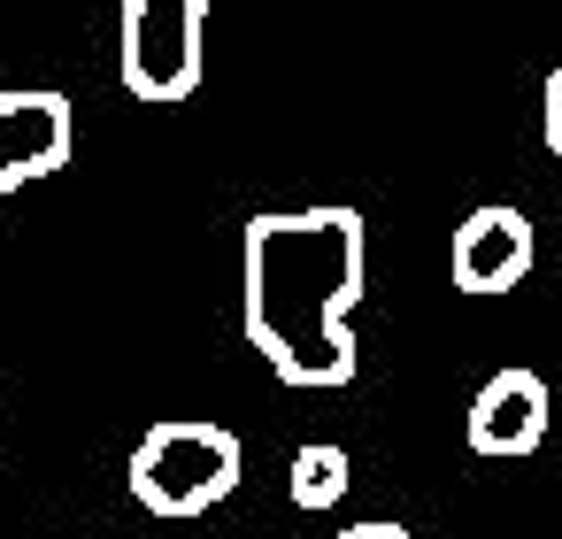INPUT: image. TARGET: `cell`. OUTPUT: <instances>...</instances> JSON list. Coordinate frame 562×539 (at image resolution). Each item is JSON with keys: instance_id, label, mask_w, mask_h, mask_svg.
Listing matches in <instances>:
<instances>
[{"instance_id": "6da1fadb", "label": "cell", "mask_w": 562, "mask_h": 539, "mask_svg": "<svg viewBox=\"0 0 562 539\" xmlns=\"http://www.w3.org/2000/svg\"><path fill=\"white\" fill-rule=\"evenodd\" d=\"M362 216L324 209H262L239 232V324L247 347L285 385H347L355 378V301H362Z\"/></svg>"}, {"instance_id": "3957f363", "label": "cell", "mask_w": 562, "mask_h": 539, "mask_svg": "<svg viewBox=\"0 0 562 539\" xmlns=\"http://www.w3.org/2000/svg\"><path fill=\"white\" fill-rule=\"evenodd\" d=\"M201 24L209 0H124L116 16V70L132 101H186L201 86Z\"/></svg>"}, {"instance_id": "5b68a950", "label": "cell", "mask_w": 562, "mask_h": 539, "mask_svg": "<svg viewBox=\"0 0 562 539\" xmlns=\"http://www.w3.org/2000/svg\"><path fill=\"white\" fill-rule=\"evenodd\" d=\"M63 162H70V101L40 93V86L0 93V193L55 178Z\"/></svg>"}, {"instance_id": "9c48e42d", "label": "cell", "mask_w": 562, "mask_h": 539, "mask_svg": "<svg viewBox=\"0 0 562 539\" xmlns=\"http://www.w3.org/2000/svg\"><path fill=\"white\" fill-rule=\"evenodd\" d=\"M339 539H408V531H401V524H385V516H378V524H347V531H339Z\"/></svg>"}, {"instance_id": "8992f818", "label": "cell", "mask_w": 562, "mask_h": 539, "mask_svg": "<svg viewBox=\"0 0 562 539\" xmlns=\"http://www.w3.org/2000/svg\"><path fill=\"white\" fill-rule=\"evenodd\" d=\"M539 439H547V378L524 370V362L493 370V378L477 385V401H470V447L516 462V454H531Z\"/></svg>"}, {"instance_id": "7a4b0ae2", "label": "cell", "mask_w": 562, "mask_h": 539, "mask_svg": "<svg viewBox=\"0 0 562 539\" xmlns=\"http://www.w3.org/2000/svg\"><path fill=\"white\" fill-rule=\"evenodd\" d=\"M239 439L224 424H155L132 447V501L147 516H209L239 485Z\"/></svg>"}, {"instance_id": "277c9868", "label": "cell", "mask_w": 562, "mask_h": 539, "mask_svg": "<svg viewBox=\"0 0 562 539\" xmlns=\"http://www.w3.org/2000/svg\"><path fill=\"white\" fill-rule=\"evenodd\" d=\"M447 278H454L462 293H477V301L516 293V285L531 278V216L508 209V201L470 209V216L454 224V239H447Z\"/></svg>"}, {"instance_id": "52a82bcc", "label": "cell", "mask_w": 562, "mask_h": 539, "mask_svg": "<svg viewBox=\"0 0 562 539\" xmlns=\"http://www.w3.org/2000/svg\"><path fill=\"white\" fill-rule=\"evenodd\" d=\"M347 478H355V470H347V454L316 439V447H301V454H293L285 493H293V508H331V501L347 493Z\"/></svg>"}, {"instance_id": "ba28073f", "label": "cell", "mask_w": 562, "mask_h": 539, "mask_svg": "<svg viewBox=\"0 0 562 539\" xmlns=\"http://www.w3.org/2000/svg\"><path fill=\"white\" fill-rule=\"evenodd\" d=\"M539 124H547V147L562 155V70H547V101H539Z\"/></svg>"}]
</instances>
